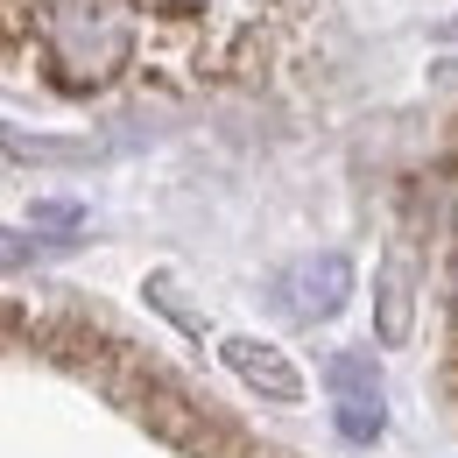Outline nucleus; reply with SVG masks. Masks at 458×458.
Returning <instances> with one entry per match:
<instances>
[{
  "label": "nucleus",
  "mask_w": 458,
  "mask_h": 458,
  "mask_svg": "<svg viewBox=\"0 0 458 458\" xmlns=\"http://www.w3.org/2000/svg\"><path fill=\"white\" fill-rule=\"evenodd\" d=\"M219 360H226L247 388H261V395H276V402L303 395V374L289 367V352H276V345H261V339H226V345H219Z\"/></svg>",
  "instance_id": "20e7f679"
},
{
  "label": "nucleus",
  "mask_w": 458,
  "mask_h": 458,
  "mask_svg": "<svg viewBox=\"0 0 458 458\" xmlns=\"http://www.w3.org/2000/svg\"><path fill=\"white\" fill-rule=\"evenodd\" d=\"M141 50L134 0H43V71L57 92H99Z\"/></svg>",
  "instance_id": "f257e3e1"
},
{
  "label": "nucleus",
  "mask_w": 458,
  "mask_h": 458,
  "mask_svg": "<svg viewBox=\"0 0 458 458\" xmlns=\"http://www.w3.org/2000/svg\"><path fill=\"white\" fill-rule=\"evenodd\" d=\"M452 296H458V261H452Z\"/></svg>",
  "instance_id": "1a4fd4ad"
},
{
  "label": "nucleus",
  "mask_w": 458,
  "mask_h": 458,
  "mask_svg": "<svg viewBox=\"0 0 458 458\" xmlns=\"http://www.w3.org/2000/svg\"><path fill=\"white\" fill-rule=\"evenodd\" d=\"M381 339L388 345L409 339V268H402V261L381 268Z\"/></svg>",
  "instance_id": "39448f33"
},
{
  "label": "nucleus",
  "mask_w": 458,
  "mask_h": 458,
  "mask_svg": "<svg viewBox=\"0 0 458 458\" xmlns=\"http://www.w3.org/2000/svg\"><path fill=\"white\" fill-rule=\"evenodd\" d=\"M36 226H50V233H78L85 219H78V205H36Z\"/></svg>",
  "instance_id": "6e6552de"
},
{
  "label": "nucleus",
  "mask_w": 458,
  "mask_h": 458,
  "mask_svg": "<svg viewBox=\"0 0 458 458\" xmlns=\"http://www.w3.org/2000/svg\"><path fill=\"white\" fill-rule=\"evenodd\" d=\"M332 416H339L345 445H374L388 430V402H381V374H374V352H339L332 360Z\"/></svg>",
  "instance_id": "7ed1b4c3"
},
{
  "label": "nucleus",
  "mask_w": 458,
  "mask_h": 458,
  "mask_svg": "<svg viewBox=\"0 0 458 458\" xmlns=\"http://www.w3.org/2000/svg\"><path fill=\"white\" fill-rule=\"evenodd\" d=\"M0 156H36V163H85L92 148H64V141H21V134H7V127H0Z\"/></svg>",
  "instance_id": "423d86ee"
},
{
  "label": "nucleus",
  "mask_w": 458,
  "mask_h": 458,
  "mask_svg": "<svg viewBox=\"0 0 458 458\" xmlns=\"http://www.w3.org/2000/svg\"><path fill=\"white\" fill-rule=\"evenodd\" d=\"M21 261H36V240H29V233H7V226H0V268H21Z\"/></svg>",
  "instance_id": "0eeeda50"
},
{
  "label": "nucleus",
  "mask_w": 458,
  "mask_h": 458,
  "mask_svg": "<svg viewBox=\"0 0 458 458\" xmlns=\"http://www.w3.org/2000/svg\"><path fill=\"white\" fill-rule=\"evenodd\" d=\"M345 296H352V261L345 254H296L283 261L276 276H268V303L296 318V325H325V318H339Z\"/></svg>",
  "instance_id": "f03ea898"
}]
</instances>
